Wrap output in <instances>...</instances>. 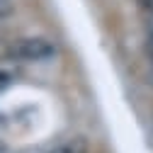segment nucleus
Segmentation results:
<instances>
[{"mask_svg":"<svg viewBox=\"0 0 153 153\" xmlns=\"http://www.w3.org/2000/svg\"><path fill=\"white\" fill-rule=\"evenodd\" d=\"M17 78H20V61L7 56V59H0V92L7 90Z\"/></svg>","mask_w":153,"mask_h":153,"instance_id":"2","label":"nucleus"},{"mask_svg":"<svg viewBox=\"0 0 153 153\" xmlns=\"http://www.w3.org/2000/svg\"><path fill=\"white\" fill-rule=\"evenodd\" d=\"M49 153H90V143L85 136H73V139L59 143L56 148H51Z\"/></svg>","mask_w":153,"mask_h":153,"instance_id":"3","label":"nucleus"},{"mask_svg":"<svg viewBox=\"0 0 153 153\" xmlns=\"http://www.w3.org/2000/svg\"><path fill=\"white\" fill-rule=\"evenodd\" d=\"M10 12H12V3L10 0H0V20H5Z\"/></svg>","mask_w":153,"mask_h":153,"instance_id":"4","label":"nucleus"},{"mask_svg":"<svg viewBox=\"0 0 153 153\" xmlns=\"http://www.w3.org/2000/svg\"><path fill=\"white\" fill-rule=\"evenodd\" d=\"M0 153H7V146H5L3 141H0Z\"/></svg>","mask_w":153,"mask_h":153,"instance_id":"5","label":"nucleus"},{"mask_svg":"<svg viewBox=\"0 0 153 153\" xmlns=\"http://www.w3.org/2000/svg\"><path fill=\"white\" fill-rule=\"evenodd\" d=\"M7 56L17 59L20 63H42L56 56V46L44 36H25L7 46Z\"/></svg>","mask_w":153,"mask_h":153,"instance_id":"1","label":"nucleus"}]
</instances>
